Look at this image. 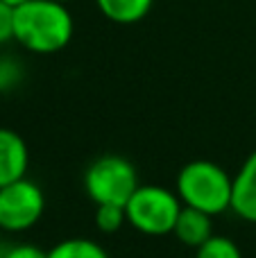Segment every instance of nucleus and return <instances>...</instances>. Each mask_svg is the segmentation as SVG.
Segmentation results:
<instances>
[{
	"instance_id": "obj_1",
	"label": "nucleus",
	"mask_w": 256,
	"mask_h": 258,
	"mask_svg": "<svg viewBox=\"0 0 256 258\" xmlns=\"http://www.w3.org/2000/svg\"><path fill=\"white\" fill-rule=\"evenodd\" d=\"M75 21L66 3L30 0L14 9V41L34 54H54L71 43Z\"/></svg>"
},
{
	"instance_id": "obj_2",
	"label": "nucleus",
	"mask_w": 256,
	"mask_h": 258,
	"mask_svg": "<svg viewBox=\"0 0 256 258\" xmlns=\"http://www.w3.org/2000/svg\"><path fill=\"white\" fill-rule=\"evenodd\" d=\"M175 192L184 206L198 209L207 215H220L225 211H231L234 177L222 165L198 159L179 170Z\"/></svg>"
},
{
	"instance_id": "obj_3",
	"label": "nucleus",
	"mask_w": 256,
	"mask_h": 258,
	"mask_svg": "<svg viewBox=\"0 0 256 258\" xmlns=\"http://www.w3.org/2000/svg\"><path fill=\"white\" fill-rule=\"evenodd\" d=\"M181 204L179 195L175 190H168L157 183H141L136 192L125 204L127 224L145 236H166L172 233L179 218Z\"/></svg>"
},
{
	"instance_id": "obj_4",
	"label": "nucleus",
	"mask_w": 256,
	"mask_h": 258,
	"mask_svg": "<svg viewBox=\"0 0 256 258\" xmlns=\"http://www.w3.org/2000/svg\"><path fill=\"white\" fill-rule=\"evenodd\" d=\"M139 186L134 163L120 154L98 156L84 172V190L95 204L125 206Z\"/></svg>"
},
{
	"instance_id": "obj_5",
	"label": "nucleus",
	"mask_w": 256,
	"mask_h": 258,
	"mask_svg": "<svg viewBox=\"0 0 256 258\" xmlns=\"http://www.w3.org/2000/svg\"><path fill=\"white\" fill-rule=\"evenodd\" d=\"M45 211L41 186L23 177L0 188V229L5 233H23L39 224Z\"/></svg>"
},
{
	"instance_id": "obj_6",
	"label": "nucleus",
	"mask_w": 256,
	"mask_h": 258,
	"mask_svg": "<svg viewBox=\"0 0 256 258\" xmlns=\"http://www.w3.org/2000/svg\"><path fill=\"white\" fill-rule=\"evenodd\" d=\"M30 165V150L14 129L0 127V188L23 179Z\"/></svg>"
},
{
	"instance_id": "obj_7",
	"label": "nucleus",
	"mask_w": 256,
	"mask_h": 258,
	"mask_svg": "<svg viewBox=\"0 0 256 258\" xmlns=\"http://www.w3.org/2000/svg\"><path fill=\"white\" fill-rule=\"evenodd\" d=\"M231 211L245 222L256 224V150L243 161L234 177Z\"/></svg>"
},
{
	"instance_id": "obj_8",
	"label": "nucleus",
	"mask_w": 256,
	"mask_h": 258,
	"mask_svg": "<svg viewBox=\"0 0 256 258\" xmlns=\"http://www.w3.org/2000/svg\"><path fill=\"white\" fill-rule=\"evenodd\" d=\"M213 215H207L198 209H190V206H184L177 218V224L172 229V233L177 236V240L184 242L186 247H193L198 249L200 245L209 240L213 236V224H211Z\"/></svg>"
},
{
	"instance_id": "obj_9",
	"label": "nucleus",
	"mask_w": 256,
	"mask_h": 258,
	"mask_svg": "<svg viewBox=\"0 0 256 258\" xmlns=\"http://www.w3.org/2000/svg\"><path fill=\"white\" fill-rule=\"evenodd\" d=\"M154 0H95V7L116 25H134L150 14Z\"/></svg>"
},
{
	"instance_id": "obj_10",
	"label": "nucleus",
	"mask_w": 256,
	"mask_h": 258,
	"mask_svg": "<svg viewBox=\"0 0 256 258\" xmlns=\"http://www.w3.org/2000/svg\"><path fill=\"white\" fill-rule=\"evenodd\" d=\"M48 258H109V254L100 242L89 238H66L48 249Z\"/></svg>"
},
{
	"instance_id": "obj_11",
	"label": "nucleus",
	"mask_w": 256,
	"mask_h": 258,
	"mask_svg": "<svg viewBox=\"0 0 256 258\" xmlns=\"http://www.w3.org/2000/svg\"><path fill=\"white\" fill-rule=\"evenodd\" d=\"M195 258H243V254L231 238L213 233L204 245L195 249Z\"/></svg>"
},
{
	"instance_id": "obj_12",
	"label": "nucleus",
	"mask_w": 256,
	"mask_h": 258,
	"mask_svg": "<svg viewBox=\"0 0 256 258\" xmlns=\"http://www.w3.org/2000/svg\"><path fill=\"white\" fill-rule=\"evenodd\" d=\"M127 222L125 206L118 204H98L95 209V227L102 233H116Z\"/></svg>"
},
{
	"instance_id": "obj_13",
	"label": "nucleus",
	"mask_w": 256,
	"mask_h": 258,
	"mask_svg": "<svg viewBox=\"0 0 256 258\" xmlns=\"http://www.w3.org/2000/svg\"><path fill=\"white\" fill-rule=\"evenodd\" d=\"M23 80V66L18 59L7 57L3 54L0 57V93H7V91H14Z\"/></svg>"
},
{
	"instance_id": "obj_14",
	"label": "nucleus",
	"mask_w": 256,
	"mask_h": 258,
	"mask_svg": "<svg viewBox=\"0 0 256 258\" xmlns=\"http://www.w3.org/2000/svg\"><path fill=\"white\" fill-rule=\"evenodd\" d=\"M0 258H48V251L30 242H18V245L0 242Z\"/></svg>"
},
{
	"instance_id": "obj_15",
	"label": "nucleus",
	"mask_w": 256,
	"mask_h": 258,
	"mask_svg": "<svg viewBox=\"0 0 256 258\" xmlns=\"http://www.w3.org/2000/svg\"><path fill=\"white\" fill-rule=\"evenodd\" d=\"M14 41V7L0 0V45Z\"/></svg>"
},
{
	"instance_id": "obj_16",
	"label": "nucleus",
	"mask_w": 256,
	"mask_h": 258,
	"mask_svg": "<svg viewBox=\"0 0 256 258\" xmlns=\"http://www.w3.org/2000/svg\"><path fill=\"white\" fill-rule=\"evenodd\" d=\"M3 3H5V5H9V7H14V9H16V7H21V5L30 3V0H3Z\"/></svg>"
},
{
	"instance_id": "obj_17",
	"label": "nucleus",
	"mask_w": 256,
	"mask_h": 258,
	"mask_svg": "<svg viewBox=\"0 0 256 258\" xmlns=\"http://www.w3.org/2000/svg\"><path fill=\"white\" fill-rule=\"evenodd\" d=\"M3 233H5V231H3V229H0V242H3Z\"/></svg>"
},
{
	"instance_id": "obj_18",
	"label": "nucleus",
	"mask_w": 256,
	"mask_h": 258,
	"mask_svg": "<svg viewBox=\"0 0 256 258\" xmlns=\"http://www.w3.org/2000/svg\"><path fill=\"white\" fill-rule=\"evenodd\" d=\"M59 3H66L68 5V3H73V0H59Z\"/></svg>"
}]
</instances>
